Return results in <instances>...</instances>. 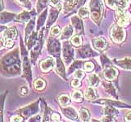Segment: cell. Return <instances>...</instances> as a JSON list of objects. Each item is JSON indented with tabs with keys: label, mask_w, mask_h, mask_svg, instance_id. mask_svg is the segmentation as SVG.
Returning a JSON list of instances; mask_svg holds the SVG:
<instances>
[{
	"label": "cell",
	"mask_w": 131,
	"mask_h": 122,
	"mask_svg": "<svg viewBox=\"0 0 131 122\" xmlns=\"http://www.w3.org/2000/svg\"><path fill=\"white\" fill-rule=\"evenodd\" d=\"M22 68V60L20 59L19 48L3 55L0 60V72L3 77H14L20 75Z\"/></svg>",
	"instance_id": "cell-1"
},
{
	"label": "cell",
	"mask_w": 131,
	"mask_h": 122,
	"mask_svg": "<svg viewBox=\"0 0 131 122\" xmlns=\"http://www.w3.org/2000/svg\"><path fill=\"white\" fill-rule=\"evenodd\" d=\"M28 50V49H27ZM26 48L25 47L22 42H20V56H21L22 60V77L26 78L30 85H32V69L30 59H29L28 51Z\"/></svg>",
	"instance_id": "cell-2"
},
{
	"label": "cell",
	"mask_w": 131,
	"mask_h": 122,
	"mask_svg": "<svg viewBox=\"0 0 131 122\" xmlns=\"http://www.w3.org/2000/svg\"><path fill=\"white\" fill-rule=\"evenodd\" d=\"M89 12L93 21L97 25L100 24L104 12V6L102 0H90Z\"/></svg>",
	"instance_id": "cell-3"
},
{
	"label": "cell",
	"mask_w": 131,
	"mask_h": 122,
	"mask_svg": "<svg viewBox=\"0 0 131 122\" xmlns=\"http://www.w3.org/2000/svg\"><path fill=\"white\" fill-rule=\"evenodd\" d=\"M46 28H43L39 30V35H38V39H37V42L35 44V46L33 47L31 49V52H30V60L33 63V64H35L38 57L40 55L41 51H42L43 46V37H44V30Z\"/></svg>",
	"instance_id": "cell-4"
},
{
	"label": "cell",
	"mask_w": 131,
	"mask_h": 122,
	"mask_svg": "<svg viewBox=\"0 0 131 122\" xmlns=\"http://www.w3.org/2000/svg\"><path fill=\"white\" fill-rule=\"evenodd\" d=\"M39 102L40 99H38L34 103L26 106V107L20 108L16 111V113L23 116L24 119H28V118L36 115L39 112Z\"/></svg>",
	"instance_id": "cell-5"
},
{
	"label": "cell",
	"mask_w": 131,
	"mask_h": 122,
	"mask_svg": "<svg viewBox=\"0 0 131 122\" xmlns=\"http://www.w3.org/2000/svg\"><path fill=\"white\" fill-rule=\"evenodd\" d=\"M126 38V32L119 24H113L110 28V38L115 43H121Z\"/></svg>",
	"instance_id": "cell-6"
},
{
	"label": "cell",
	"mask_w": 131,
	"mask_h": 122,
	"mask_svg": "<svg viewBox=\"0 0 131 122\" xmlns=\"http://www.w3.org/2000/svg\"><path fill=\"white\" fill-rule=\"evenodd\" d=\"M47 50L48 54L52 57H55V58L60 57L61 46L59 40H57V38L52 36L49 37L47 41Z\"/></svg>",
	"instance_id": "cell-7"
},
{
	"label": "cell",
	"mask_w": 131,
	"mask_h": 122,
	"mask_svg": "<svg viewBox=\"0 0 131 122\" xmlns=\"http://www.w3.org/2000/svg\"><path fill=\"white\" fill-rule=\"evenodd\" d=\"M116 19L117 24L121 27L128 26L131 22V14L130 12L125 9L117 8L116 10Z\"/></svg>",
	"instance_id": "cell-8"
},
{
	"label": "cell",
	"mask_w": 131,
	"mask_h": 122,
	"mask_svg": "<svg viewBox=\"0 0 131 122\" xmlns=\"http://www.w3.org/2000/svg\"><path fill=\"white\" fill-rule=\"evenodd\" d=\"M74 46L71 43V42L66 41L62 43V56L64 63L68 65L71 64L75 59V49Z\"/></svg>",
	"instance_id": "cell-9"
},
{
	"label": "cell",
	"mask_w": 131,
	"mask_h": 122,
	"mask_svg": "<svg viewBox=\"0 0 131 122\" xmlns=\"http://www.w3.org/2000/svg\"><path fill=\"white\" fill-rule=\"evenodd\" d=\"M103 64V70H102V76L106 81H114L116 80L119 76V71L110 64L109 61H106V63H102Z\"/></svg>",
	"instance_id": "cell-10"
},
{
	"label": "cell",
	"mask_w": 131,
	"mask_h": 122,
	"mask_svg": "<svg viewBox=\"0 0 131 122\" xmlns=\"http://www.w3.org/2000/svg\"><path fill=\"white\" fill-rule=\"evenodd\" d=\"M86 0H70L68 2L63 3V13L65 15H70L73 13L76 9L81 7L85 3Z\"/></svg>",
	"instance_id": "cell-11"
},
{
	"label": "cell",
	"mask_w": 131,
	"mask_h": 122,
	"mask_svg": "<svg viewBox=\"0 0 131 122\" xmlns=\"http://www.w3.org/2000/svg\"><path fill=\"white\" fill-rule=\"evenodd\" d=\"M76 51L78 54V58L80 59H87L91 58V57H96L98 55L97 53L94 51L89 45L79 47Z\"/></svg>",
	"instance_id": "cell-12"
},
{
	"label": "cell",
	"mask_w": 131,
	"mask_h": 122,
	"mask_svg": "<svg viewBox=\"0 0 131 122\" xmlns=\"http://www.w3.org/2000/svg\"><path fill=\"white\" fill-rule=\"evenodd\" d=\"M94 104H98L102 106H112L115 108H131V106L123 103L121 102H119L118 100H113V99H97L93 102Z\"/></svg>",
	"instance_id": "cell-13"
},
{
	"label": "cell",
	"mask_w": 131,
	"mask_h": 122,
	"mask_svg": "<svg viewBox=\"0 0 131 122\" xmlns=\"http://www.w3.org/2000/svg\"><path fill=\"white\" fill-rule=\"evenodd\" d=\"M63 6H61V4L59 3L58 5L56 7H52L50 11H49V14L48 16V20L46 24V28H49L51 26H52V24L55 23L56 20L58 16L60 11L62 10Z\"/></svg>",
	"instance_id": "cell-14"
},
{
	"label": "cell",
	"mask_w": 131,
	"mask_h": 122,
	"mask_svg": "<svg viewBox=\"0 0 131 122\" xmlns=\"http://www.w3.org/2000/svg\"><path fill=\"white\" fill-rule=\"evenodd\" d=\"M71 24L73 25L74 28H75V34L79 35H83L84 34V24L82 22V20L78 15L73 16L71 18Z\"/></svg>",
	"instance_id": "cell-15"
},
{
	"label": "cell",
	"mask_w": 131,
	"mask_h": 122,
	"mask_svg": "<svg viewBox=\"0 0 131 122\" xmlns=\"http://www.w3.org/2000/svg\"><path fill=\"white\" fill-rule=\"evenodd\" d=\"M61 111L63 113V115L70 120L79 121L80 119V118H79V115H78V113L76 112L75 108H73L71 107H65V108L61 107Z\"/></svg>",
	"instance_id": "cell-16"
},
{
	"label": "cell",
	"mask_w": 131,
	"mask_h": 122,
	"mask_svg": "<svg viewBox=\"0 0 131 122\" xmlns=\"http://www.w3.org/2000/svg\"><path fill=\"white\" fill-rule=\"evenodd\" d=\"M54 69H55V72H56V73L57 75L60 76L64 81H67L65 65H64L63 61L61 60V56L56 58V64H55Z\"/></svg>",
	"instance_id": "cell-17"
},
{
	"label": "cell",
	"mask_w": 131,
	"mask_h": 122,
	"mask_svg": "<svg viewBox=\"0 0 131 122\" xmlns=\"http://www.w3.org/2000/svg\"><path fill=\"white\" fill-rule=\"evenodd\" d=\"M93 48L98 51H104L108 48V42L105 38H97L91 41Z\"/></svg>",
	"instance_id": "cell-18"
},
{
	"label": "cell",
	"mask_w": 131,
	"mask_h": 122,
	"mask_svg": "<svg viewBox=\"0 0 131 122\" xmlns=\"http://www.w3.org/2000/svg\"><path fill=\"white\" fill-rule=\"evenodd\" d=\"M56 60L52 58H47L45 59L41 60L39 62V68L40 70L43 72H48L55 67Z\"/></svg>",
	"instance_id": "cell-19"
},
{
	"label": "cell",
	"mask_w": 131,
	"mask_h": 122,
	"mask_svg": "<svg viewBox=\"0 0 131 122\" xmlns=\"http://www.w3.org/2000/svg\"><path fill=\"white\" fill-rule=\"evenodd\" d=\"M1 38L5 39H12L15 40L17 38V31L16 27L7 28L5 30L1 32Z\"/></svg>",
	"instance_id": "cell-20"
},
{
	"label": "cell",
	"mask_w": 131,
	"mask_h": 122,
	"mask_svg": "<svg viewBox=\"0 0 131 122\" xmlns=\"http://www.w3.org/2000/svg\"><path fill=\"white\" fill-rule=\"evenodd\" d=\"M112 63L125 70H131V59L129 58H124L121 59H113Z\"/></svg>",
	"instance_id": "cell-21"
},
{
	"label": "cell",
	"mask_w": 131,
	"mask_h": 122,
	"mask_svg": "<svg viewBox=\"0 0 131 122\" xmlns=\"http://www.w3.org/2000/svg\"><path fill=\"white\" fill-rule=\"evenodd\" d=\"M16 15L17 14L12 13V12L2 11L1 16H0V23H1L2 25H3V24L10 23L11 21H14Z\"/></svg>",
	"instance_id": "cell-22"
},
{
	"label": "cell",
	"mask_w": 131,
	"mask_h": 122,
	"mask_svg": "<svg viewBox=\"0 0 131 122\" xmlns=\"http://www.w3.org/2000/svg\"><path fill=\"white\" fill-rule=\"evenodd\" d=\"M102 85L103 89L106 90V92L109 95H111L112 97L115 98L116 99H118V95L116 93V89H115V87L113 86V85L109 82V81H104L102 82Z\"/></svg>",
	"instance_id": "cell-23"
},
{
	"label": "cell",
	"mask_w": 131,
	"mask_h": 122,
	"mask_svg": "<svg viewBox=\"0 0 131 122\" xmlns=\"http://www.w3.org/2000/svg\"><path fill=\"white\" fill-rule=\"evenodd\" d=\"M32 16L33 15L30 13L29 11H24L16 15L14 21L18 23H28L32 19Z\"/></svg>",
	"instance_id": "cell-24"
},
{
	"label": "cell",
	"mask_w": 131,
	"mask_h": 122,
	"mask_svg": "<svg viewBox=\"0 0 131 122\" xmlns=\"http://www.w3.org/2000/svg\"><path fill=\"white\" fill-rule=\"evenodd\" d=\"M84 97L88 101L93 102L98 99V94L96 89H94V87L90 86L86 89L85 94H84Z\"/></svg>",
	"instance_id": "cell-25"
},
{
	"label": "cell",
	"mask_w": 131,
	"mask_h": 122,
	"mask_svg": "<svg viewBox=\"0 0 131 122\" xmlns=\"http://www.w3.org/2000/svg\"><path fill=\"white\" fill-rule=\"evenodd\" d=\"M38 35H39L38 33L34 31L27 39L25 40V42L26 44L28 50H31L32 47L35 46V44L37 42V39H38Z\"/></svg>",
	"instance_id": "cell-26"
},
{
	"label": "cell",
	"mask_w": 131,
	"mask_h": 122,
	"mask_svg": "<svg viewBox=\"0 0 131 122\" xmlns=\"http://www.w3.org/2000/svg\"><path fill=\"white\" fill-rule=\"evenodd\" d=\"M35 18L34 16V17L28 22L27 25L26 27V29H25V37H26L25 40L27 39L30 36L32 33L35 31Z\"/></svg>",
	"instance_id": "cell-27"
},
{
	"label": "cell",
	"mask_w": 131,
	"mask_h": 122,
	"mask_svg": "<svg viewBox=\"0 0 131 122\" xmlns=\"http://www.w3.org/2000/svg\"><path fill=\"white\" fill-rule=\"evenodd\" d=\"M74 31H75V28H74L73 25H67V27L64 28V29L61 33V40H65V39H68L70 38L73 37V34H74Z\"/></svg>",
	"instance_id": "cell-28"
},
{
	"label": "cell",
	"mask_w": 131,
	"mask_h": 122,
	"mask_svg": "<svg viewBox=\"0 0 131 122\" xmlns=\"http://www.w3.org/2000/svg\"><path fill=\"white\" fill-rule=\"evenodd\" d=\"M47 16H48V9L46 8V9H44L42 12H41V14L39 15L38 20H37V23H36L37 31H39L44 24L45 20H46V18H47Z\"/></svg>",
	"instance_id": "cell-29"
},
{
	"label": "cell",
	"mask_w": 131,
	"mask_h": 122,
	"mask_svg": "<svg viewBox=\"0 0 131 122\" xmlns=\"http://www.w3.org/2000/svg\"><path fill=\"white\" fill-rule=\"evenodd\" d=\"M88 83L89 85V86L92 87H97L99 84L101 83V80L100 77H98L97 74H94V73H92L88 77Z\"/></svg>",
	"instance_id": "cell-30"
},
{
	"label": "cell",
	"mask_w": 131,
	"mask_h": 122,
	"mask_svg": "<svg viewBox=\"0 0 131 122\" xmlns=\"http://www.w3.org/2000/svg\"><path fill=\"white\" fill-rule=\"evenodd\" d=\"M102 112H103V115H107V116H112L116 117L119 115V111L112 106H105L104 109L102 110Z\"/></svg>",
	"instance_id": "cell-31"
},
{
	"label": "cell",
	"mask_w": 131,
	"mask_h": 122,
	"mask_svg": "<svg viewBox=\"0 0 131 122\" xmlns=\"http://www.w3.org/2000/svg\"><path fill=\"white\" fill-rule=\"evenodd\" d=\"M34 88L37 91H42L46 88V81L43 78L38 77L34 81Z\"/></svg>",
	"instance_id": "cell-32"
},
{
	"label": "cell",
	"mask_w": 131,
	"mask_h": 122,
	"mask_svg": "<svg viewBox=\"0 0 131 122\" xmlns=\"http://www.w3.org/2000/svg\"><path fill=\"white\" fill-rule=\"evenodd\" d=\"M79 113H80V118L82 121H89L90 120V113H89V111L85 108H80V111H79Z\"/></svg>",
	"instance_id": "cell-33"
},
{
	"label": "cell",
	"mask_w": 131,
	"mask_h": 122,
	"mask_svg": "<svg viewBox=\"0 0 131 122\" xmlns=\"http://www.w3.org/2000/svg\"><path fill=\"white\" fill-rule=\"evenodd\" d=\"M43 103H44V112H43V121H51V116L53 111L48 107L44 101H43Z\"/></svg>",
	"instance_id": "cell-34"
},
{
	"label": "cell",
	"mask_w": 131,
	"mask_h": 122,
	"mask_svg": "<svg viewBox=\"0 0 131 122\" xmlns=\"http://www.w3.org/2000/svg\"><path fill=\"white\" fill-rule=\"evenodd\" d=\"M84 94L80 90H75L71 93V98L72 99L76 102V103H82L84 101Z\"/></svg>",
	"instance_id": "cell-35"
},
{
	"label": "cell",
	"mask_w": 131,
	"mask_h": 122,
	"mask_svg": "<svg viewBox=\"0 0 131 122\" xmlns=\"http://www.w3.org/2000/svg\"><path fill=\"white\" fill-rule=\"evenodd\" d=\"M82 64H83V61L82 60H76L75 61L71 66H70L69 69H68V72L67 74H71L72 72H75L78 69H80V68L82 67Z\"/></svg>",
	"instance_id": "cell-36"
},
{
	"label": "cell",
	"mask_w": 131,
	"mask_h": 122,
	"mask_svg": "<svg viewBox=\"0 0 131 122\" xmlns=\"http://www.w3.org/2000/svg\"><path fill=\"white\" fill-rule=\"evenodd\" d=\"M71 43L73 45L74 47H81L82 44H83V39H82L81 35L75 34V35H74L73 37H71Z\"/></svg>",
	"instance_id": "cell-37"
},
{
	"label": "cell",
	"mask_w": 131,
	"mask_h": 122,
	"mask_svg": "<svg viewBox=\"0 0 131 122\" xmlns=\"http://www.w3.org/2000/svg\"><path fill=\"white\" fill-rule=\"evenodd\" d=\"M57 99H58L60 104L61 106H63V107H67V106H68L71 103V99H70L69 96L67 95H61L57 98Z\"/></svg>",
	"instance_id": "cell-38"
},
{
	"label": "cell",
	"mask_w": 131,
	"mask_h": 122,
	"mask_svg": "<svg viewBox=\"0 0 131 122\" xmlns=\"http://www.w3.org/2000/svg\"><path fill=\"white\" fill-rule=\"evenodd\" d=\"M51 0H38L36 4V8L37 11L41 12L43 9H45V7L48 5V3L50 2Z\"/></svg>",
	"instance_id": "cell-39"
},
{
	"label": "cell",
	"mask_w": 131,
	"mask_h": 122,
	"mask_svg": "<svg viewBox=\"0 0 131 122\" xmlns=\"http://www.w3.org/2000/svg\"><path fill=\"white\" fill-rule=\"evenodd\" d=\"M89 14H90L89 9H88L87 7H81L79 9V11H78V16H79L80 18H83V19L87 18Z\"/></svg>",
	"instance_id": "cell-40"
},
{
	"label": "cell",
	"mask_w": 131,
	"mask_h": 122,
	"mask_svg": "<svg viewBox=\"0 0 131 122\" xmlns=\"http://www.w3.org/2000/svg\"><path fill=\"white\" fill-rule=\"evenodd\" d=\"M83 68L85 72H92L94 70V68H95V65H94V64L91 62V61H86V62L84 63Z\"/></svg>",
	"instance_id": "cell-41"
},
{
	"label": "cell",
	"mask_w": 131,
	"mask_h": 122,
	"mask_svg": "<svg viewBox=\"0 0 131 122\" xmlns=\"http://www.w3.org/2000/svg\"><path fill=\"white\" fill-rule=\"evenodd\" d=\"M14 1L19 4L20 6H21L25 8L30 10L31 9V3L30 2V0H14Z\"/></svg>",
	"instance_id": "cell-42"
},
{
	"label": "cell",
	"mask_w": 131,
	"mask_h": 122,
	"mask_svg": "<svg viewBox=\"0 0 131 122\" xmlns=\"http://www.w3.org/2000/svg\"><path fill=\"white\" fill-rule=\"evenodd\" d=\"M51 36L54 37V38H58L60 35H61V29L59 26H54L52 28L50 31Z\"/></svg>",
	"instance_id": "cell-43"
},
{
	"label": "cell",
	"mask_w": 131,
	"mask_h": 122,
	"mask_svg": "<svg viewBox=\"0 0 131 122\" xmlns=\"http://www.w3.org/2000/svg\"><path fill=\"white\" fill-rule=\"evenodd\" d=\"M129 6V0H120L117 2V8L126 9Z\"/></svg>",
	"instance_id": "cell-44"
},
{
	"label": "cell",
	"mask_w": 131,
	"mask_h": 122,
	"mask_svg": "<svg viewBox=\"0 0 131 122\" xmlns=\"http://www.w3.org/2000/svg\"><path fill=\"white\" fill-rule=\"evenodd\" d=\"M106 3L107 7H110L111 9H114V10L117 9V3L116 2V0H106Z\"/></svg>",
	"instance_id": "cell-45"
},
{
	"label": "cell",
	"mask_w": 131,
	"mask_h": 122,
	"mask_svg": "<svg viewBox=\"0 0 131 122\" xmlns=\"http://www.w3.org/2000/svg\"><path fill=\"white\" fill-rule=\"evenodd\" d=\"M73 77H75V78L81 80L82 78H84V72L83 70H81V69H78V70H76L74 72Z\"/></svg>",
	"instance_id": "cell-46"
},
{
	"label": "cell",
	"mask_w": 131,
	"mask_h": 122,
	"mask_svg": "<svg viewBox=\"0 0 131 122\" xmlns=\"http://www.w3.org/2000/svg\"><path fill=\"white\" fill-rule=\"evenodd\" d=\"M7 94V92H4L1 95V121H3V108H4V101H5V97Z\"/></svg>",
	"instance_id": "cell-47"
},
{
	"label": "cell",
	"mask_w": 131,
	"mask_h": 122,
	"mask_svg": "<svg viewBox=\"0 0 131 122\" xmlns=\"http://www.w3.org/2000/svg\"><path fill=\"white\" fill-rule=\"evenodd\" d=\"M71 87H73V88H79V87L81 86V81L80 79L75 78L74 80L71 81Z\"/></svg>",
	"instance_id": "cell-48"
},
{
	"label": "cell",
	"mask_w": 131,
	"mask_h": 122,
	"mask_svg": "<svg viewBox=\"0 0 131 122\" xmlns=\"http://www.w3.org/2000/svg\"><path fill=\"white\" fill-rule=\"evenodd\" d=\"M61 115L58 112H53L51 116V121H61Z\"/></svg>",
	"instance_id": "cell-49"
},
{
	"label": "cell",
	"mask_w": 131,
	"mask_h": 122,
	"mask_svg": "<svg viewBox=\"0 0 131 122\" xmlns=\"http://www.w3.org/2000/svg\"><path fill=\"white\" fill-rule=\"evenodd\" d=\"M20 95H27L29 94V88L27 85H22L20 88Z\"/></svg>",
	"instance_id": "cell-50"
},
{
	"label": "cell",
	"mask_w": 131,
	"mask_h": 122,
	"mask_svg": "<svg viewBox=\"0 0 131 122\" xmlns=\"http://www.w3.org/2000/svg\"><path fill=\"white\" fill-rule=\"evenodd\" d=\"M24 120V117L21 116L20 115H19V114H17V115H15L13 116H12L11 117V120L10 121H23Z\"/></svg>",
	"instance_id": "cell-51"
},
{
	"label": "cell",
	"mask_w": 131,
	"mask_h": 122,
	"mask_svg": "<svg viewBox=\"0 0 131 122\" xmlns=\"http://www.w3.org/2000/svg\"><path fill=\"white\" fill-rule=\"evenodd\" d=\"M100 121H109V122H112V121H116V120H115V117L114 116L105 115L102 118V120Z\"/></svg>",
	"instance_id": "cell-52"
},
{
	"label": "cell",
	"mask_w": 131,
	"mask_h": 122,
	"mask_svg": "<svg viewBox=\"0 0 131 122\" xmlns=\"http://www.w3.org/2000/svg\"><path fill=\"white\" fill-rule=\"evenodd\" d=\"M41 119H43V118L39 115H35V116H33L30 119L27 120V121H41V120H43Z\"/></svg>",
	"instance_id": "cell-53"
},
{
	"label": "cell",
	"mask_w": 131,
	"mask_h": 122,
	"mask_svg": "<svg viewBox=\"0 0 131 122\" xmlns=\"http://www.w3.org/2000/svg\"><path fill=\"white\" fill-rule=\"evenodd\" d=\"M124 119H125V121H128V122L131 121V111L128 112L125 114V116H124Z\"/></svg>",
	"instance_id": "cell-54"
},
{
	"label": "cell",
	"mask_w": 131,
	"mask_h": 122,
	"mask_svg": "<svg viewBox=\"0 0 131 122\" xmlns=\"http://www.w3.org/2000/svg\"><path fill=\"white\" fill-rule=\"evenodd\" d=\"M59 1H60V0H51V1H50V5L52 7H56V6H57L60 3Z\"/></svg>",
	"instance_id": "cell-55"
},
{
	"label": "cell",
	"mask_w": 131,
	"mask_h": 122,
	"mask_svg": "<svg viewBox=\"0 0 131 122\" xmlns=\"http://www.w3.org/2000/svg\"><path fill=\"white\" fill-rule=\"evenodd\" d=\"M3 10V0H1V11Z\"/></svg>",
	"instance_id": "cell-56"
},
{
	"label": "cell",
	"mask_w": 131,
	"mask_h": 122,
	"mask_svg": "<svg viewBox=\"0 0 131 122\" xmlns=\"http://www.w3.org/2000/svg\"><path fill=\"white\" fill-rule=\"evenodd\" d=\"M63 3H66V2H68V1H70V0H61Z\"/></svg>",
	"instance_id": "cell-57"
}]
</instances>
